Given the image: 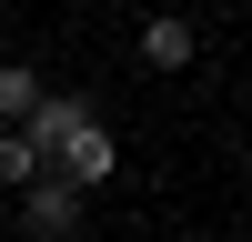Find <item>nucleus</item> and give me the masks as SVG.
Returning a JSON list of instances; mask_svg holds the SVG:
<instances>
[{"mask_svg": "<svg viewBox=\"0 0 252 242\" xmlns=\"http://www.w3.org/2000/svg\"><path fill=\"white\" fill-rule=\"evenodd\" d=\"M51 172H61V182H81V192H91V182H111V172H121V141H111V121H91V111H81L71 131L51 141Z\"/></svg>", "mask_w": 252, "mask_h": 242, "instance_id": "1", "label": "nucleus"}, {"mask_svg": "<svg viewBox=\"0 0 252 242\" xmlns=\"http://www.w3.org/2000/svg\"><path fill=\"white\" fill-rule=\"evenodd\" d=\"M20 222H31V242H71V232H81V182H40V192H20Z\"/></svg>", "mask_w": 252, "mask_h": 242, "instance_id": "2", "label": "nucleus"}, {"mask_svg": "<svg viewBox=\"0 0 252 242\" xmlns=\"http://www.w3.org/2000/svg\"><path fill=\"white\" fill-rule=\"evenodd\" d=\"M192 51H202V30L182 10H152V20H141V71H182Z\"/></svg>", "mask_w": 252, "mask_h": 242, "instance_id": "3", "label": "nucleus"}, {"mask_svg": "<svg viewBox=\"0 0 252 242\" xmlns=\"http://www.w3.org/2000/svg\"><path fill=\"white\" fill-rule=\"evenodd\" d=\"M31 182H40V141L20 121H0V192H31Z\"/></svg>", "mask_w": 252, "mask_h": 242, "instance_id": "4", "label": "nucleus"}, {"mask_svg": "<svg viewBox=\"0 0 252 242\" xmlns=\"http://www.w3.org/2000/svg\"><path fill=\"white\" fill-rule=\"evenodd\" d=\"M31 101H40V81L20 71V60H0V121H20V111H31Z\"/></svg>", "mask_w": 252, "mask_h": 242, "instance_id": "5", "label": "nucleus"}]
</instances>
